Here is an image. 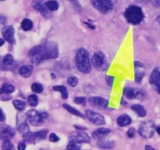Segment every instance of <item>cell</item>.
I'll list each match as a JSON object with an SVG mask.
<instances>
[{"label":"cell","instance_id":"6","mask_svg":"<svg viewBox=\"0 0 160 150\" xmlns=\"http://www.w3.org/2000/svg\"><path fill=\"white\" fill-rule=\"evenodd\" d=\"M91 3L95 9L102 14L107 13L113 8L111 0H91Z\"/></svg>","mask_w":160,"mask_h":150},{"label":"cell","instance_id":"11","mask_svg":"<svg viewBox=\"0 0 160 150\" xmlns=\"http://www.w3.org/2000/svg\"><path fill=\"white\" fill-rule=\"evenodd\" d=\"M69 138L70 141H74L78 143H89L91 142V138L88 134L82 131H74L70 134Z\"/></svg>","mask_w":160,"mask_h":150},{"label":"cell","instance_id":"10","mask_svg":"<svg viewBox=\"0 0 160 150\" xmlns=\"http://www.w3.org/2000/svg\"><path fill=\"white\" fill-rule=\"evenodd\" d=\"M15 135V130L6 124L0 125V140L8 141Z\"/></svg>","mask_w":160,"mask_h":150},{"label":"cell","instance_id":"46","mask_svg":"<svg viewBox=\"0 0 160 150\" xmlns=\"http://www.w3.org/2000/svg\"><path fill=\"white\" fill-rule=\"evenodd\" d=\"M75 128H78V129H81V130H85V128H82V127H78V126H75Z\"/></svg>","mask_w":160,"mask_h":150},{"label":"cell","instance_id":"48","mask_svg":"<svg viewBox=\"0 0 160 150\" xmlns=\"http://www.w3.org/2000/svg\"><path fill=\"white\" fill-rule=\"evenodd\" d=\"M156 20H157V22H158V23H159V24H160V15L159 16V17H157V19H156Z\"/></svg>","mask_w":160,"mask_h":150},{"label":"cell","instance_id":"36","mask_svg":"<svg viewBox=\"0 0 160 150\" xmlns=\"http://www.w3.org/2000/svg\"><path fill=\"white\" fill-rule=\"evenodd\" d=\"M86 101L87 100H86V98L84 97H76V98H74V102L77 104L84 105L85 104Z\"/></svg>","mask_w":160,"mask_h":150},{"label":"cell","instance_id":"24","mask_svg":"<svg viewBox=\"0 0 160 150\" xmlns=\"http://www.w3.org/2000/svg\"><path fill=\"white\" fill-rule=\"evenodd\" d=\"M45 6L49 11H56L59 9V2L56 0H48L45 2Z\"/></svg>","mask_w":160,"mask_h":150},{"label":"cell","instance_id":"17","mask_svg":"<svg viewBox=\"0 0 160 150\" xmlns=\"http://www.w3.org/2000/svg\"><path fill=\"white\" fill-rule=\"evenodd\" d=\"M3 37L5 40L10 44L15 43V38H14V29L12 27H7L6 29H4L2 32Z\"/></svg>","mask_w":160,"mask_h":150},{"label":"cell","instance_id":"29","mask_svg":"<svg viewBox=\"0 0 160 150\" xmlns=\"http://www.w3.org/2000/svg\"><path fill=\"white\" fill-rule=\"evenodd\" d=\"M67 150H81V146L78 144V142L74 141H70L67 146Z\"/></svg>","mask_w":160,"mask_h":150},{"label":"cell","instance_id":"1","mask_svg":"<svg viewBox=\"0 0 160 150\" xmlns=\"http://www.w3.org/2000/svg\"><path fill=\"white\" fill-rule=\"evenodd\" d=\"M59 56L58 45L54 42H48L43 44V49L38 56L31 57V60L34 64H39L42 61L48 59H56Z\"/></svg>","mask_w":160,"mask_h":150},{"label":"cell","instance_id":"14","mask_svg":"<svg viewBox=\"0 0 160 150\" xmlns=\"http://www.w3.org/2000/svg\"><path fill=\"white\" fill-rule=\"evenodd\" d=\"M105 61L106 60H105L104 54L101 52H98L93 55V57L92 59V63L95 68L99 70L104 66Z\"/></svg>","mask_w":160,"mask_h":150},{"label":"cell","instance_id":"50","mask_svg":"<svg viewBox=\"0 0 160 150\" xmlns=\"http://www.w3.org/2000/svg\"><path fill=\"white\" fill-rule=\"evenodd\" d=\"M69 1H74V0H69Z\"/></svg>","mask_w":160,"mask_h":150},{"label":"cell","instance_id":"9","mask_svg":"<svg viewBox=\"0 0 160 150\" xmlns=\"http://www.w3.org/2000/svg\"><path fill=\"white\" fill-rule=\"evenodd\" d=\"M85 112L87 118L93 124L96 125V126L106 124V120H105L104 117L102 115H101V114L98 113L96 112H94V111L91 110V109H88V110H86Z\"/></svg>","mask_w":160,"mask_h":150},{"label":"cell","instance_id":"31","mask_svg":"<svg viewBox=\"0 0 160 150\" xmlns=\"http://www.w3.org/2000/svg\"><path fill=\"white\" fill-rule=\"evenodd\" d=\"M2 150H15V147L9 140L4 141L2 147Z\"/></svg>","mask_w":160,"mask_h":150},{"label":"cell","instance_id":"42","mask_svg":"<svg viewBox=\"0 0 160 150\" xmlns=\"http://www.w3.org/2000/svg\"><path fill=\"white\" fill-rule=\"evenodd\" d=\"M134 66H135V67H137V68H138V67H143V64L141 63L140 62H134Z\"/></svg>","mask_w":160,"mask_h":150},{"label":"cell","instance_id":"49","mask_svg":"<svg viewBox=\"0 0 160 150\" xmlns=\"http://www.w3.org/2000/svg\"><path fill=\"white\" fill-rule=\"evenodd\" d=\"M0 94H2V88H0Z\"/></svg>","mask_w":160,"mask_h":150},{"label":"cell","instance_id":"16","mask_svg":"<svg viewBox=\"0 0 160 150\" xmlns=\"http://www.w3.org/2000/svg\"><path fill=\"white\" fill-rule=\"evenodd\" d=\"M110 133V130L108 128H101L95 130L92 133V137L95 139H98V140H103L108 134Z\"/></svg>","mask_w":160,"mask_h":150},{"label":"cell","instance_id":"30","mask_svg":"<svg viewBox=\"0 0 160 150\" xmlns=\"http://www.w3.org/2000/svg\"><path fill=\"white\" fill-rule=\"evenodd\" d=\"M28 103H29L30 106H36L38 103V98L37 95H31L28 98Z\"/></svg>","mask_w":160,"mask_h":150},{"label":"cell","instance_id":"38","mask_svg":"<svg viewBox=\"0 0 160 150\" xmlns=\"http://www.w3.org/2000/svg\"><path fill=\"white\" fill-rule=\"evenodd\" d=\"M136 134V131L134 128H130L129 130H128V133H127V135H128V137L129 138H134V135H135Z\"/></svg>","mask_w":160,"mask_h":150},{"label":"cell","instance_id":"3","mask_svg":"<svg viewBox=\"0 0 160 150\" xmlns=\"http://www.w3.org/2000/svg\"><path fill=\"white\" fill-rule=\"evenodd\" d=\"M124 17L128 21V23L134 25H138L144 19V12L142 8L135 5H131L128 6L125 10Z\"/></svg>","mask_w":160,"mask_h":150},{"label":"cell","instance_id":"8","mask_svg":"<svg viewBox=\"0 0 160 150\" xmlns=\"http://www.w3.org/2000/svg\"><path fill=\"white\" fill-rule=\"evenodd\" d=\"M123 94L128 99H142L145 97L146 93L145 91L139 88H134L127 87L123 89Z\"/></svg>","mask_w":160,"mask_h":150},{"label":"cell","instance_id":"37","mask_svg":"<svg viewBox=\"0 0 160 150\" xmlns=\"http://www.w3.org/2000/svg\"><path fill=\"white\" fill-rule=\"evenodd\" d=\"M106 83L108 84L109 86H112L114 83V80H115V78L113 76H106Z\"/></svg>","mask_w":160,"mask_h":150},{"label":"cell","instance_id":"22","mask_svg":"<svg viewBox=\"0 0 160 150\" xmlns=\"http://www.w3.org/2000/svg\"><path fill=\"white\" fill-rule=\"evenodd\" d=\"M52 89L54 91H57V92H59L61 93V96L63 99H67L68 98V92H67V89L65 86L62 85H56L54 86L52 88Z\"/></svg>","mask_w":160,"mask_h":150},{"label":"cell","instance_id":"28","mask_svg":"<svg viewBox=\"0 0 160 150\" xmlns=\"http://www.w3.org/2000/svg\"><path fill=\"white\" fill-rule=\"evenodd\" d=\"M17 130H18L20 133L25 134V133L30 131V128L28 125V123H25V122H23V123H20V124L17 126Z\"/></svg>","mask_w":160,"mask_h":150},{"label":"cell","instance_id":"23","mask_svg":"<svg viewBox=\"0 0 160 150\" xmlns=\"http://www.w3.org/2000/svg\"><path fill=\"white\" fill-rule=\"evenodd\" d=\"M62 106H63L64 109H67V110L69 112H70V113L73 114V115L77 116V117H81V118H84V116L83 115V114L81 113V112H79V111H78V110H77L76 109L73 108L71 106H70V105L63 104V105H62Z\"/></svg>","mask_w":160,"mask_h":150},{"label":"cell","instance_id":"51","mask_svg":"<svg viewBox=\"0 0 160 150\" xmlns=\"http://www.w3.org/2000/svg\"><path fill=\"white\" fill-rule=\"evenodd\" d=\"M1 1H4V0H1Z\"/></svg>","mask_w":160,"mask_h":150},{"label":"cell","instance_id":"15","mask_svg":"<svg viewBox=\"0 0 160 150\" xmlns=\"http://www.w3.org/2000/svg\"><path fill=\"white\" fill-rule=\"evenodd\" d=\"M33 7H34L36 10L38 11V12H40L43 17H45V18H50V17H52V14L51 12H49V10L47 9L46 6L42 5L41 2L34 1V2H33Z\"/></svg>","mask_w":160,"mask_h":150},{"label":"cell","instance_id":"35","mask_svg":"<svg viewBox=\"0 0 160 150\" xmlns=\"http://www.w3.org/2000/svg\"><path fill=\"white\" fill-rule=\"evenodd\" d=\"M144 75H145V73L142 71H136L135 72V81L136 82L140 83L142 81V78H144Z\"/></svg>","mask_w":160,"mask_h":150},{"label":"cell","instance_id":"33","mask_svg":"<svg viewBox=\"0 0 160 150\" xmlns=\"http://www.w3.org/2000/svg\"><path fill=\"white\" fill-rule=\"evenodd\" d=\"M2 62L3 64L6 66L11 65V64L13 62V58H12V56H11L10 54H7L4 58H3Z\"/></svg>","mask_w":160,"mask_h":150},{"label":"cell","instance_id":"39","mask_svg":"<svg viewBox=\"0 0 160 150\" xmlns=\"http://www.w3.org/2000/svg\"><path fill=\"white\" fill-rule=\"evenodd\" d=\"M49 140L52 142H56L59 140V138L54 133H52L49 135Z\"/></svg>","mask_w":160,"mask_h":150},{"label":"cell","instance_id":"12","mask_svg":"<svg viewBox=\"0 0 160 150\" xmlns=\"http://www.w3.org/2000/svg\"><path fill=\"white\" fill-rule=\"evenodd\" d=\"M149 82L155 90L160 94V70L156 68L152 70L149 78Z\"/></svg>","mask_w":160,"mask_h":150},{"label":"cell","instance_id":"20","mask_svg":"<svg viewBox=\"0 0 160 150\" xmlns=\"http://www.w3.org/2000/svg\"><path fill=\"white\" fill-rule=\"evenodd\" d=\"M98 146L100 148L102 149H112L115 146V144L113 142H110V141L107 140H99L98 142Z\"/></svg>","mask_w":160,"mask_h":150},{"label":"cell","instance_id":"44","mask_svg":"<svg viewBox=\"0 0 160 150\" xmlns=\"http://www.w3.org/2000/svg\"><path fill=\"white\" fill-rule=\"evenodd\" d=\"M145 150H156L154 148H152V146H150V145H146L145 146Z\"/></svg>","mask_w":160,"mask_h":150},{"label":"cell","instance_id":"34","mask_svg":"<svg viewBox=\"0 0 160 150\" xmlns=\"http://www.w3.org/2000/svg\"><path fill=\"white\" fill-rule=\"evenodd\" d=\"M67 83L71 87H75L78 83V79L74 76H71L67 79Z\"/></svg>","mask_w":160,"mask_h":150},{"label":"cell","instance_id":"25","mask_svg":"<svg viewBox=\"0 0 160 150\" xmlns=\"http://www.w3.org/2000/svg\"><path fill=\"white\" fill-rule=\"evenodd\" d=\"M21 28L25 31H30L33 28V22L29 19H24L21 23Z\"/></svg>","mask_w":160,"mask_h":150},{"label":"cell","instance_id":"7","mask_svg":"<svg viewBox=\"0 0 160 150\" xmlns=\"http://www.w3.org/2000/svg\"><path fill=\"white\" fill-rule=\"evenodd\" d=\"M47 133H48V130H42V131H38V132L28 131L23 134V138L24 142L34 144L39 141L44 140L46 138Z\"/></svg>","mask_w":160,"mask_h":150},{"label":"cell","instance_id":"27","mask_svg":"<svg viewBox=\"0 0 160 150\" xmlns=\"http://www.w3.org/2000/svg\"><path fill=\"white\" fill-rule=\"evenodd\" d=\"M1 88L2 91V93L6 94H10L13 92L14 90H15V88L9 84H4Z\"/></svg>","mask_w":160,"mask_h":150},{"label":"cell","instance_id":"43","mask_svg":"<svg viewBox=\"0 0 160 150\" xmlns=\"http://www.w3.org/2000/svg\"><path fill=\"white\" fill-rule=\"evenodd\" d=\"M152 2H154L155 5H156V6H160V0H152Z\"/></svg>","mask_w":160,"mask_h":150},{"label":"cell","instance_id":"2","mask_svg":"<svg viewBox=\"0 0 160 150\" xmlns=\"http://www.w3.org/2000/svg\"><path fill=\"white\" fill-rule=\"evenodd\" d=\"M75 62L78 70L84 73H89L92 70L89 53L85 48H78L75 56Z\"/></svg>","mask_w":160,"mask_h":150},{"label":"cell","instance_id":"47","mask_svg":"<svg viewBox=\"0 0 160 150\" xmlns=\"http://www.w3.org/2000/svg\"><path fill=\"white\" fill-rule=\"evenodd\" d=\"M156 131H157L158 134H159L160 135V127H158V128H156Z\"/></svg>","mask_w":160,"mask_h":150},{"label":"cell","instance_id":"21","mask_svg":"<svg viewBox=\"0 0 160 150\" xmlns=\"http://www.w3.org/2000/svg\"><path fill=\"white\" fill-rule=\"evenodd\" d=\"M131 109L134 110V112H135L136 113L141 117H145V115H146V111H145V109H144L143 106L140 104L133 105V106H131Z\"/></svg>","mask_w":160,"mask_h":150},{"label":"cell","instance_id":"18","mask_svg":"<svg viewBox=\"0 0 160 150\" xmlns=\"http://www.w3.org/2000/svg\"><path fill=\"white\" fill-rule=\"evenodd\" d=\"M131 118L128 114H122L117 118V123L120 127H126L131 124Z\"/></svg>","mask_w":160,"mask_h":150},{"label":"cell","instance_id":"4","mask_svg":"<svg viewBox=\"0 0 160 150\" xmlns=\"http://www.w3.org/2000/svg\"><path fill=\"white\" fill-rule=\"evenodd\" d=\"M27 119L31 125L34 127L41 126L43 124L45 119L48 117V113L46 112H38L35 109H31L27 112Z\"/></svg>","mask_w":160,"mask_h":150},{"label":"cell","instance_id":"45","mask_svg":"<svg viewBox=\"0 0 160 150\" xmlns=\"http://www.w3.org/2000/svg\"><path fill=\"white\" fill-rule=\"evenodd\" d=\"M3 44H4V40L2 38H0V46L3 45Z\"/></svg>","mask_w":160,"mask_h":150},{"label":"cell","instance_id":"13","mask_svg":"<svg viewBox=\"0 0 160 150\" xmlns=\"http://www.w3.org/2000/svg\"><path fill=\"white\" fill-rule=\"evenodd\" d=\"M88 101L89 104L91 106H94L95 108H98V109H105V108L107 107L108 104H109L108 100L98 96L90 97Z\"/></svg>","mask_w":160,"mask_h":150},{"label":"cell","instance_id":"32","mask_svg":"<svg viewBox=\"0 0 160 150\" xmlns=\"http://www.w3.org/2000/svg\"><path fill=\"white\" fill-rule=\"evenodd\" d=\"M31 89H32L33 92H35V93H41V92L43 91V87H42V84H39V83H34V84H32V85H31Z\"/></svg>","mask_w":160,"mask_h":150},{"label":"cell","instance_id":"5","mask_svg":"<svg viewBox=\"0 0 160 150\" xmlns=\"http://www.w3.org/2000/svg\"><path fill=\"white\" fill-rule=\"evenodd\" d=\"M156 131V125L151 120H146L141 123L138 133L144 138H150L152 137Z\"/></svg>","mask_w":160,"mask_h":150},{"label":"cell","instance_id":"41","mask_svg":"<svg viewBox=\"0 0 160 150\" xmlns=\"http://www.w3.org/2000/svg\"><path fill=\"white\" fill-rule=\"evenodd\" d=\"M6 117H5V114L3 112V111L0 109V121H4Z\"/></svg>","mask_w":160,"mask_h":150},{"label":"cell","instance_id":"40","mask_svg":"<svg viewBox=\"0 0 160 150\" xmlns=\"http://www.w3.org/2000/svg\"><path fill=\"white\" fill-rule=\"evenodd\" d=\"M26 148V144L24 142H20L18 144V150H25Z\"/></svg>","mask_w":160,"mask_h":150},{"label":"cell","instance_id":"26","mask_svg":"<svg viewBox=\"0 0 160 150\" xmlns=\"http://www.w3.org/2000/svg\"><path fill=\"white\" fill-rule=\"evenodd\" d=\"M13 106H15V108L18 110L22 111L25 109V106H26V103L24 101H22V100H18L16 99L13 100Z\"/></svg>","mask_w":160,"mask_h":150},{"label":"cell","instance_id":"19","mask_svg":"<svg viewBox=\"0 0 160 150\" xmlns=\"http://www.w3.org/2000/svg\"><path fill=\"white\" fill-rule=\"evenodd\" d=\"M33 71V67L31 65H24L22 66L19 70V73L22 77L24 78H29L31 75Z\"/></svg>","mask_w":160,"mask_h":150}]
</instances>
